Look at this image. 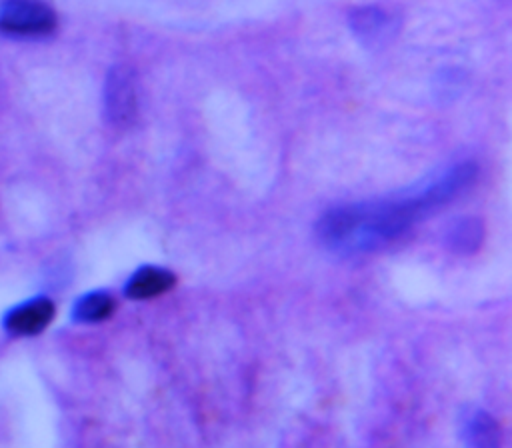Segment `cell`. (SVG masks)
<instances>
[{"mask_svg":"<svg viewBox=\"0 0 512 448\" xmlns=\"http://www.w3.org/2000/svg\"><path fill=\"white\" fill-rule=\"evenodd\" d=\"M476 174L478 168L474 162H460L402 198L332 208L316 224L318 240L324 248L340 256L372 252L454 200L474 182Z\"/></svg>","mask_w":512,"mask_h":448,"instance_id":"cell-1","label":"cell"},{"mask_svg":"<svg viewBox=\"0 0 512 448\" xmlns=\"http://www.w3.org/2000/svg\"><path fill=\"white\" fill-rule=\"evenodd\" d=\"M348 24L354 36L366 46H382L390 42L400 28L398 18L378 6L354 8L348 16Z\"/></svg>","mask_w":512,"mask_h":448,"instance_id":"cell-4","label":"cell"},{"mask_svg":"<svg viewBox=\"0 0 512 448\" xmlns=\"http://www.w3.org/2000/svg\"><path fill=\"white\" fill-rule=\"evenodd\" d=\"M482 222L476 218H460L448 230V246L458 254H472L482 242Z\"/></svg>","mask_w":512,"mask_h":448,"instance_id":"cell-8","label":"cell"},{"mask_svg":"<svg viewBox=\"0 0 512 448\" xmlns=\"http://www.w3.org/2000/svg\"><path fill=\"white\" fill-rule=\"evenodd\" d=\"M54 318V304L48 298H32L12 308L4 318V328L14 336L40 334Z\"/></svg>","mask_w":512,"mask_h":448,"instance_id":"cell-5","label":"cell"},{"mask_svg":"<svg viewBox=\"0 0 512 448\" xmlns=\"http://www.w3.org/2000/svg\"><path fill=\"white\" fill-rule=\"evenodd\" d=\"M56 28L54 10L42 0H2L0 32L8 36H46Z\"/></svg>","mask_w":512,"mask_h":448,"instance_id":"cell-2","label":"cell"},{"mask_svg":"<svg viewBox=\"0 0 512 448\" xmlns=\"http://www.w3.org/2000/svg\"><path fill=\"white\" fill-rule=\"evenodd\" d=\"M114 312V298L106 292H90L84 294L72 310L76 322H102Z\"/></svg>","mask_w":512,"mask_h":448,"instance_id":"cell-9","label":"cell"},{"mask_svg":"<svg viewBox=\"0 0 512 448\" xmlns=\"http://www.w3.org/2000/svg\"><path fill=\"white\" fill-rule=\"evenodd\" d=\"M174 282L176 276L170 270L158 266H142L126 282L124 294L132 300H148L168 292L174 286Z\"/></svg>","mask_w":512,"mask_h":448,"instance_id":"cell-6","label":"cell"},{"mask_svg":"<svg viewBox=\"0 0 512 448\" xmlns=\"http://www.w3.org/2000/svg\"><path fill=\"white\" fill-rule=\"evenodd\" d=\"M104 110L110 124L126 128L138 114V84L132 68L114 66L104 84Z\"/></svg>","mask_w":512,"mask_h":448,"instance_id":"cell-3","label":"cell"},{"mask_svg":"<svg viewBox=\"0 0 512 448\" xmlns=\"http://www.w3.org/2000/svg\"><path fill=\"white\" fill-rule=\"evenodd\" d=\"M464 438L470 448H500V428L494 416L474 410L464 420Z\"/></svg>","mask_w":512,"mask_h":448,"instance_id":"cell-7","label":"cell"}]
</instances>
